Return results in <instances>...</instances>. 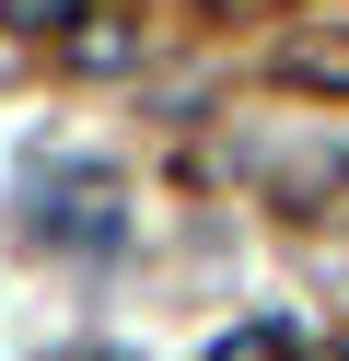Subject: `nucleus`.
Returning <instances> with one entry per match:
<instances>
[{
    "label": "nucleus",
    "mask_w": 349,
    "mask_h": 361,
    "mask_svg": "<svg viewBox=\"0 0 349 361\" xmlns=\"http://www.w3.org/2000/svg\"><path fill=\"white\" fill-rule=\"evenodd\" d=\"M35 233L70 245V257H105V245H116V187H105V175H47Z\"/></svg>",
    "instance_id": "obj_1"
},
{
    "label": "nucleus",
    "mask_w": 349,
    "mask_h": 361,
    "mask_svg": "<svg viewBox=\"0 0 349 361\" xmlns=\"http://www.w3.org/2000/svg\"><path fill=\"white\" fill-rule=\"evenodd\" d=\"M279 82H291V94H338V105H349V24H302L291 47H279Z\"/></svg>",
    "instance_id": "obj_2"
},
{
    "label": "nucleus",
    "mask_w": 349,
    "mask_h": 361,
    "mask_svg": "<svg viewBox=\"0 0 349 361\" xmlns=\"http://www.w3.org/2000/svg\"><path fill=\"white\" fill-rule=\"evenodd\" d=\"M70 59H82V71H128V59H140V35L116 24V12H82V35H70Z\"/></svg>",
    "instance_id": "obj_3"
},
{
    "label": "nucleus",
    "mask_w": 349,
    "mask_h": 361,
    "mask_svg": "<svg viewBox=\"0 0 349 361\" xmlns=\"http://www.w3.org/2000/svg\"><path fill=\"white\" fill-rule=\"evenodd\" d=\"M209 361H302V350H291V326H233Z\"/></svg>",
    "instance_id": "obj_4"
},
{
    "label": "nucleus",
    "mask_w": 349,
    "mask_h": 361,
    "mask_svg": "<svg viewBox=\"0 0 349 361\" xmlns=\"http://www.w3.org/2000/svg\"><path fill=\"white\" fill-rule=\"evenodd\" d=\"M82 12H93V0H0V24H35V35L47 24H82Z\"/></svg>",
    "instance_id": "obj_5"
},
{
    "label": "nucleus",
    "mask_w": 349,
    "mask_h": 361,
    "mask_svg": "<svg viewBox=\"0 0 349 361\" xmlns=\"http://www.w3.org/2000/svg\"><path fill=\"white\" fill-rule=\"evenodd\" d=\"M70 361H105V350H70Z\"/></svg>",
    "instance_id": "obj_6"
},
{
    "label": "nucleus",
    "mask_w": 349,
    "mask_h": 361,
    "mask_svg": "<svg viewBox=\"0 0 349 361\" xmlns=\"http://www.w3.org/2000/svg\"><path fill=\"white\" fill-rule=\"evenodd\" d=\"M338 361H349V350H338Z\"/></svg>",
    "instance_id": "obj_7"
}]
</instances>
